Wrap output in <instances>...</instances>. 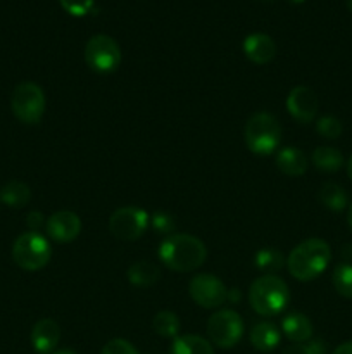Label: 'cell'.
<instances>
[{"instance_id":"cell-4","label":"cell","mask_w":352,"mask_h":354,"mask_svg":"<svg viewBox=\"0 0 352 354\" xmlns=\"http://www.w3.org/2000/svg\"><path fill=\"white\" fill-rule=\"evenodd\" d=\"M244 140L248 151L257 156H271L282 142V128L276 118L268 113H255L244 128Z\"/></svg>"},{"instance_id":"cell-8","label":"cell","mask_w":352,"mask_h":354,"mask_svg":"<svg viewBox=\"0 0 352 354\" xmlns=\"http://www.w3.org/2000/svg\"><path fill=\"white\" fill-rule=\"evenodd\" d=\"M207 335L211 342L221 349H230L240 342L244 335V320L237 311L221 310L211 315L207 322Z\"/></svg>"},{"instance_id":"cell-31","label":"cell","mask_w":352,"mask_h":354,"mask_svg":"<svg viewBox=\"0 0 352 354\" xmlns=\"http://www.w3.org/2000/svg\"><path fill=\"white\" fill-rule=\"evenodd\" d=\"M26 223H28V227L31 228V232H38L41 227H43V225H47V221H45L43 214L38 213V211H33V213L28 214Z\"/></svg>"},{"instance_id":"cell-21","label":"cell","mask_w":352,"mask_h":354,"mask_svg":"<svg viewBox=\"0 0 352 354\" xmlns=\"http://www.w3.org/2000/svg\"><path fill=\"white\" fill-rule=\"evenodd\" d=\"M286 259L278 249H273V248H264V249H259L255 252V258H254V265L255 268L261 270L262 273L266 275H275L278 273L280 270L285 266Z\"/></svg>"},{"instance_id":"cell-19","label":"cell","mask_w":352,"mask_h":354,"mask_svg":"<svg viewBox=\"0 0 352 354\" xmlns=\"http://www.w3.org/2000/svg\"><path fill=\"white\" fill-rule=\"evenodd\" d=\"M161 279V270L148 261H138L128 270V280L135 287H152L157 280Z\"/></svg>"},{"instance_id":"cell-28","label":"cell","mask_w":352,"mask_h":354,"mask_svg":"<svg viewBox=\"0 0 352 354\" xmlns=\"http://www.w3.org/2000/svg\"><path fill=\"white\" fill-rule=\"evenodd\" d=\"M150 225L157 234L166 235V237L171 235L173 230H175V221H173V218L168 213H155L150 218Z\"/></svg>"},{"instance_id":"cell-15","label":"cell","mask_w":352,"mask_h":354,"mask_svg":"<svg viewBox=\"0 0 352 354\" xmlns=\"http://www.w3.org/2000/svg\"><path fill=\"white\" fill-rule=\"evenodd\" d=\"M276 168L286 176H302L307 171V158L300 149L283 147L276 152Z\"/></svg>"},{"instance_id":"cell-1","label":"cell","mask_w":352,"mask_h":354,"mask_svg":"<svg viewBox=\"0 0 352 354\" xmlns=\"http://www.w3.org/2000/svg\"><path fill=\"white\" fill-rule=\"evenodd\" d=\"M159 259L166 268L178 273H188L202 266L207 249L200 239L188 234H171L159 245Z\"/></svg>"},{"instance_id":"cell-7","label":"cell","mask_w":352,"mask_h":354,"mask_svg":"<svg viewBox=\"0 0 352 354\" xmlns=\"http://www.w3.org/2000/svg\"><path fill=\"white\" fill-rule=\"evenodd\" d=\"M85 61L92 71L100 75L114 73L121 64L119 45L107 35H95L86 41Z\"/></svg>"},{"instance_id":"cell-36","label":"cell","mask_w":352,"mask_h":354,"mask_svg":"<svg viewBox=\"0 0 352 354\" xmlns=\"http://www.w3.org/2000/svg\"><path fill=\"white\" fill-rule=\"evenodd\" d=\"M54 354H76V353L71 351V349H62V351H57V353H54Z\"/></svg>"},{"instance_id":"cell-26","label":"cell","mask_w":352,"mask_h":354,"mask_svg":"<svg viewBox=\"0 0 352 354\" xmlns=\"http://www.w3.org/2000/svg\"><path fill=\"white\" fill-rule=\"evenodd\" d=\"M316 131L323 138H330V140H335L342 135L344 131V127H342L340 120L335 116H323L316 121Z\"/></svg>"},{"instance_id":"cell-25","label":"cell","mask_w":352,"mask_h":354,"mask_svg":"<svg viewBox=\"0 0 352 354\" xmlns=\"http://www.w3.org/2000/svg\"><path fill=\"white\" fill-rule=\"evenodd\" d=\"M335 290L345 299H352V265L351 263H342L335 268L331 277Z\"/></svg>"},{"instance_id":"cell-9","label":"cell","mask_w":352,"mask_h":354,"mask_svg":"<svg viewBox=\"0 0 352 354\" xmlns=\"http://www.w3.org/2000/svg\"><path fill=\"white\" fill-rule=\"evenodd\" d=\"M150 218L141 207L124 206L114 211L109 218V232L119 241H137L148 228Z\"/></svg>"},{"instance_id":"cell-2","label":"cell","mask_w":352,"mask_h":354,"mask_svg":"<svg viewBox=\"0 0 352 354\" xmlns=\"http://www.w3.org/2000/svg\"><path fill=\"white\" fill-rule=\"evenodd\" d=\"M331 261V249L321 239H307L292 249L286 258L290 275L300 282L317 279Z\"/></svg>"},{"instance_id":"cell-24","label":"cell","mask_w":352,"mask_h":354,"mask_svg":"<svg viewBox=\"0 0 352 354\" xmlns=\"http://www.w3.org/2000/svg\"><path fill=\"white\" fill-rule=\"evenodd\" d=\"M152 328L161 337H175L179 332V320L173 311H159L152 320Z\"/></svg>"},{"instance_id":"cell-11","label":"cell","mask_w":352,"mask_h":354,"mask_svg":"<svg viewBox=\"0 0 352 354\" xmlns=\"http://www.w3.org/2000/svg\"><path fill=\"white\" fill-rule=\"evenodd\" d=\"M317 97L307 86H295L286 97V109L290 116L299 123L307 124L316 118L317 114Z\"/></svg>"},{"instance_id":"cell-29","label":"cell","mask_w":352,"mask_h":354,"mask_svg":"<svg viewBox=\"0 0 352 354\" xmlns=\"http://www.w3.org/2000/svg\"><path fill=\"white\" fill-rule=\"evenodd\" d=\"M102 354H140L135 349L131 342L124 341V339H113L104 346Z\"/></svg>"},{"instance_id":"cell-20","label":"cell","mask_w":352,"mask_h":354,"mask_svg":"<svg viewBox=\"0 0 352 354\" xmlns=\"http://www.w3.org/2000/svg\"><path fill=\"white\" fill-rule=\"evenodd\" d=\"M171 354H214V349L200 335H182L173 341Z\"/></svg>"},{"instance_id":"cell-10","label":"cell","mask_w":352,"mask_h":354,"mask_svg":"<svg viewBox=\"0 0 352 354\" xmlns=\"http://www.w3.org/2000/svg\"><path fill=\"white\" fill-rule=\"evenodd\" d=\"M188 294L193 303L206 310L221 306L228 299V289L224 283L211 273H199L193 277L188 283Z\"/></svg>"},{"instance_id":"cell-38","label":"cell","mask_w":352,"mask_h":354,"mask_svg":"<svg viewBox=\"0 0 352 354\" xmlns=\"http://www.w3.org/2000/svg\"><path fill=\"white\" fill-rule=\"evenodd\" d=\"M289 2H292V3H304V2H306V0H289Z\"/></svg>"},{"instance_id":"cell-34","label":"cell","mask_w":352,"mask_h":354,"mask_svg":"<svg viewBox=\"0 0 352 354\" xmlns=\"http://www.w3.org/2000/svg\"><path fill=\"white\" fill-rule=\"evenodd\" d=\"M347 175H349V178L352 180V156L349 158V162H347Z\"/></svg>"},{"instance_id":"cell-6","label":"cell","mask_w":352,"mask_h":354,"mask_svg":"<svg viewBox=\"0 0 352 354\" xmlns=\"http://www.w3.org/2000/svg\"><path fill=\"white\" fill-rule=\"evenodd\" d=\"M10 109L21 123H40L45 113L43 90L33 82L19 83L10 95Z\"/></svg>"},{"instance_id":"cell-5","label":"cell","mask_w":352,"mask_h":354,"mask_svg":"<svg viewBox=\"0 0 352 354\" xmlns=\"http://www.w3.org/2000/svg\"><path fill=\"white\" fill-rule=\"evenodd\" d=\"M52 248L40 232H26L16 239L12 245V259L19 268L37 272L50 261Z\"/></svg>"},{"instance_id":"cell-40","label":"cell","mask_w":352,"mask_h":354,"mask_svg":"<svg viewBox=\"0 0 352 354\" xmlns=\"http://www.w3.org/2000/svg\"><path fill=\"white\" fill-rule=\"evenodd\" d=\"M0 203H2V201H0Z\"/></svg>"},{"instance_id":"cell-17","label":"cell","mask_w":352,"mask_h":354,"mask_svg":"<svg viewBox=\"0 0 352 354\" xmlns=\"http://www.w3.org/2000/svg\"><path fill=\"white\" fill-rule=\"evenodd\" d=\"M280 330L269 322H262V324L254 325V328L251 330V344L254 346L257 351L269 353L280 344Z\"/></svg>"},{"instance_id":"cell-16","label":"cell","mask_w":352,"mask_h":354,"mask_svg":"<svg viewBox=\"0 0 352 354\" xmlns=\"http://www.w3.org/2000/svg\"><path fill=\"white\" fill-rule=\"evenodd\" d=\"M282 330L286 335V339L295 344H302L313 337V324L304 313H290L283 318Z\"/></svg>"},{"instance_id":"cell-33","label":"cell","mask_w":352,"mask_h":354,"mask_svg":"<svg viewBox=\"0 0 352 354\" xmlns=\"http://www.w3.org/2000/svg\"><path fill=\"white\" fill-rule=\"evenodd\" d=\"M238 297H240V292L237 289H231V292H228V299H231L233 303H237Z\"/></svg>"},{"instance_id":"cell-30","label":"cell","mask_w":352,"mask_h":354,"mask_svg":"<svg viewBox=\"0 0 352 354\" xmlns=\"http://www.w3.org/2000/svg\"><path fill=\"white\" fill-rule=\"evenodd\" d=\"M283 354H324V344L321 341H313L309 344H292Z\"/></svg>"},{"instance_id":"cell-23","label":"cell","mask_w":352,"mask_h":354,"mask_svg":"<svg viewBox=\"0 0 352 354\" xmlns=\"http://www.w3.org/2000/svg\"><path fill=\"white\" fill-rule=\"evenodd\" d=\"M313 165L320 171L335 173L344 166V156L338 149L333 147H317L313 152Z\"/></svg>"},{"instance_id":"cell-39","label":"cell","mask_w":352,"mask_h":354,"mask_svg":"<svg viewBox=\"0 0 352 354\" xmlns=\"http://www.w3.org/2000/svg\"><path fill=\"white\" fill-rule=\"evenodd\" d=\"M257 2H262V3H271V2H275V0H257Z\"/></svg>"},{"instance_id":"cell-22","label":"cell","mask_w":352,"mask_h":354,"mask_svg":"<svg viewBox=\"0 0 352 354\" xmlns=\"http://www.w3.org/2000/svg\"><path fill=\"white\" fill-rule=\"evenodd\" d=\"M317 199L326 209L333 211V213H340L347 207V194L337 183H324L320 189Z\"/></svg>"},{"instance_id":"cell-3","label":"cell","mask_w":352,"mask_h":354,"mask_svg":"<svg viewBox=\"0 0 352 354\" xmlns=\"http://www.w3.org/2000/svg\"><path fill=\"white\" fill-rule=\"evenodd\" d=\"M290 301L289 286L276 275H262L248 289V303L261 317H276Z\"/></svg>"},{"instance_id":"cell-12","label":"cell","mask_w":352,"mask_h":354,"mask_svg":"<svg viewBox=\"0 0 352 354\" xmlns=\"http://www.w3.org/2000/svg\"><path fill=\"white\" fill-rule=\"evenodd\" d=\"M48 237L59 244L72 242L81 232V220L72 211H57L52 214L45 225Z\"/></svg>"},{"instance_id":"cell-37","label":"cell","mask_w":352,"mask_h":354,"mask_svg":"<svg viewBox=\"0 0 352 354\" xmlns=\"http://www.w3.org/2000/svg\"><path fill=\"white\" fill-rule=\"evenodd\" d=\"M345 2H347V7H349V10H351V12H352V0H345Z\"/></svg>"},{"instance_id":"cell-13","label":"cell","mask_w":352,"mask_h":354,"mask_svg":"<svg viewBox=\"0 0 352 354\" xmlns=\"http://www.w3.org/2000/svg\"><path fill=\"white\" fill-rule=\"evenodd\" d=\"M242 48H244L245 57L254 64H268L276 55L275 41L266 33H251L245 37Z\"/></svg>"},{"instance_id":"cell-27","label":"cell","mask_w":352,"mask_h":354,"mask_svg":"<svg viewBox=\"0 0 352 354\" xmlns=\"http://www.w3.org/2000/svg\"><path fill=\"white\" fill-rule=\"evenodd\" d=\"M59 2L66 12L75 17L86 16L95 6V0H59Z\"/></svg>"},{"instance_id":"cell-18","label":"cell","mask_w":352,"mask_h":354,"mask_svg":"<svg viewBox=\"0 0 352 354\" xmlns=\"http://www.w3.org/2000/svg\"><path fill=\"white\" fill-rule=\"evenodd\" d=\"M31 199V190L26 183L19 182V180H10L9 183L3 185V189L0 190V201H2L6 206L14 207V209H21V207L26 206Z\"/></svg>"},{"instance_id":"cell-32","label":"cell","mask_w":352,"mask_h":354,"mask_svg":"<svg viewBox=\"0 0 352 354\" xmlns=\"http://www.w3.org/2000/svg\"><path fill=\"white\" fill-rule=\"evenodd\" d=\"M331 354H352V341L340 344Z\"/></svg>"},{"instance_id":"cell-35","label":"cell","mask_w":352,"mask_h":354,"mask_svg":"<svg viewBox=\"0 0 352 354\" xmlns=\"http://www.w3.org/2000/svg\"><path fill=\"white\" fill-rule=\"evenodd\" d=\"M347 223L352 230V206H351V209H349V214H347Z\"/></svg>"},{"instance_id":"cell-14","label":"cell","mask_w":352,"mask_h":354,"mask_svg":"<svg viewBox=\"0 0 352 354\" xmlns=\"http://www.w3.org/2000/svg\"><path fill=\"white\" fill-rule=\"evenodd\" d=\"M61 341V328L50 318L37 322L31 330V344L38 354H50Z\"/></svg>"}]
</instances>
